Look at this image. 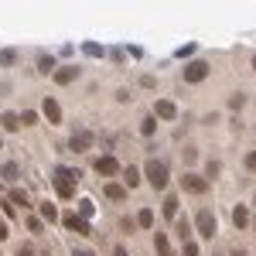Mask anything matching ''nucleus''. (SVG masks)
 <instances>
[{
  "instance_id": "obj_1",
  "label": "nucleus",
  "mask_w": 256,
  "mask_h": 256,
  "mask_svg": "<svg viewBox=\"0 0 256 256\" xmlns=\"http://www.w3.org/2000/svg\"><path fill=\"white\" fill-rule=\"evenodd\" d=\"M143 178L150 181V188L164 192V188H168V181H171V171H168V164H164V161L150 157V161H147V168H143Z\"/></svg>"
},
{
  "instance_id": "obj_2",
  "label": "nucleus",
  "mask_w": 256,
  "mask_h": 256,
  "mask_svg": "<svg viewBox=\"0 0 256 256\" xmlns=\"http://www.w3.org/2000/svg\"><path fill=\"white\" fill-rule=\"evenodd\" d=\"M79 178H82L79 171H68L65 164H55V188H58L62 198H72V195H75V181H79Z\"/></svg>"
},
{
  "instance_id": "obj_3",
  "label": "nucleus",
  "mask_w": 256,
  "mask_h": 256,
  "mask_svg": "<svg viewBox=\"0 0 256 256\" xmlns=\"http://www.w3.org/2000/svg\"><path fill=\"white\" fill-rule=\"evenodd\" d=\"M195 229L201 239H215V212H208V208L195 212Z\"/></svg>"
},
{
  "instance_id": "obj_4",
  "label": "nucleus",
  "mask_w": 256,
  "mask_h": 256,
  "mask_svg": "<svg viewBox=\"0 0 256 256\" xmlns=\"http://www.w3.org/2000/svg\"><path fill=\"white\" fill-rule=\"evenodd\" d=\"M181 188H185L188 195H205V192H208V181H205L201 174H192V171H185V174H181Z\"/></svg>"
},
{
  "instance_id": "obj_5",
  "label": "nucleus",
  "mask_w": 256,
  "mask_h": 256,
  "mask_svg": "<svg viewBox=\"0 0 256 256\" xmlns=\"http://www.w3.org/2000/svg\"><path fill=\"white\" fill-rule=\"evenodd\" d=\"M123 168H120V161L113 157V154H106V157H99L96 161V174H103V178H113V174H120Z\"/></svg>"
},
{
  "instance_id": "obj_6",
  "label": "nucleus",
  "mask_w": 256,
  "mask_h": 256,
  "mask_svg": "<svg viewBox=\"0 0 256 256\" xmlns=\"http://www.w3.org/2000/svg\"><path fill=\"white\" fill-rule=\"evenodd\" d=\"M154 120H178V106L171 99H157L154 103Z\"/></svg>"
},
{
  "instance_id": "obj_7",
  "label": "nucleus",
  "mask_w": 256,
  "mask_h": 256,
  "mask_svg": "<svg viewBox=\"0 0 256 256\" xmlns=\"http://www.w3.org/2000/svg\"><path fill=\"white\" fill-rule=\"evenodd\" d=\"M92 133L89 130H79V133H72V140H68V150H75V154H82V150H89L92 147Z\"/></svg>"
},
{
  "instance_id": "obj_8",
  "label": "nucleus",
  "mask_w": 256,
  "mask_h": 256,
  "mask_svg": "<svg viewBox=\"0 0 256 256\" xmlns=\"http://www.w3.org/2000/svg\"><path fill=\"white\" fill-rule=\"evenodd\" d=\"M205 75H208V62H201V58H198V62H188V65H185V82H201Z\"/></svg>"
},
{
  "instance_id": "obj_9",
  "label": "nucleus",
  "mask_w": 256,
  "mask_h": 256,
  "mask_svg": "<svg viewBox=\"0 0 256 256\" xmlns=\"http://www.w3.org/2000/svg\"><path fill=\"white\" fill-rule=\"evenodd\" d=\"M65 226H68L72 232H82V236H92V226H89V219H82V215H65Z\"/></svg>"
},
{
  "instance_id": "obj_10",
  "label": "nucleus",
  "mask_w": 256,
  "mask_h": 256,
  "mask_svg": "<svg viewBox=\"0 0 256 256\" xmlns=\"http://www.w3.org/2000/svg\"><path fill=\"white\" fill-rule=\"evenodd\" d=\"M75 75H82V68H79V65H65V68H55V75H52V79H55L58 85H68Z\"/></svg>"
},
{
  "instance_id": "obj_11",
  "label": "nucleus",
  "mask_w": 256,
  "mask_h": 256,
  "mask_svg": "<svg viewBox=\"0 0 256 256\" xmlns=\"http://www.w3.org/2000/svg\"><path fill=\"white\" fill-rule=\"evenodd\" d=\"M120 174H123V188H137V185H140V178H143V171H140L137 164H130V168H123Z\"/></svg>"
},
{
  "instance_id": "obj_12",
  "label": "nucleus",
  "mask_w": 256,
  "mask_h": 256,
  "mask_svg": "<svg viewBox=\"0 0 256 256\" xmlns=\"http://www.w3.org/2000/svg\"><path fill=\"white\" fill-rule=\"evenodd\" d=\"M41 110H45V116H48L52 123H62V106H58L55 99H41Z\"/></svg>"
},
{
  "instance_id": "obj_13",
  "label": "nucleus",
  "mask_w": 256,
  "mask_h": 256,
  "mask_svg": "<svg viewBox=\"0 0 256 256\" xmlns=\"http://www.w3.org/2000/svg\"><path fill=\"white\" fill-rule=\"evenodd\" d=\"M232 226H236V229H246V226H250V208H246V205H236V208H232Z\"/></svg>"
},
{
  "instance_id": "obj_14",
  "label": "nucleus",
  "mask_w": 256,
  "mask_h": 256,
  "mask_svg": "<svg viewBox=\"0 0 256 256\" xmlns=\"http://www.w3.org/2000/svg\"><path fill=\"white\" fill-rule=\"evenodd\" d=\"M0 123H3V130H10V133H17L21 130V113H0Z\"/></svg>"
},
{
  "instance_id": "obj_15",
  "label": "nucleus",
  "mask_w": 256,
  "mask_h": 256,
  "mask_svg": "<svg viewBox=\"0 0 256 256\" xmlns=\"http://www.w3.org/2000/svg\"><path fill=\"white\" fill-rule=\"evenodd\" d=\"M103 192H106V198H110V201H123V198H127V188H123V185H116V181L103 185Z\"/></svg>"
},
{
  "instance_id": "obj_16",
  "label": "nucleus",
  "mask_w": 256,
  "mask_h": 256,
  "mask_svg": "<svg viewBox=\"0 0 256 256\" xmlns=\"http://www.w3.org/2000/svg\"><path fill=\"white\" fill-rule=\"evenodd\" d=\"M0 178H3V181H10V185H14V181H17V178H21V168H17V164H14V161H7V164H0Z\"/></svg>"
},
{
  "instance_id": "obj_17",
  "label": "nucleus",
  "mask_w": 256,
  "mask_h": 256,
  "mask_svg": "<svg viewBox=\"0 0 256 256\" xmlns=\"http://www.w3.org/2000/svg\"><path fill=\"white\" fill-rule=\"evenodd\" d=\"M38 212H41V222H55V219H58L55 201H41V205H38Z\"/></svg>"
},
{
  "instance_id": "obj_18",
  "label": "nucleus",
  "mask_w": 256,
  "mask_h": 256,
  "mask_svg": "<svg viewBox=\"0 0 256 256\" xmlns=\"http://www.w3.org/2000/svg\"><path fill=\"white\" fill-rule=\"evenodd\" d=\"M154 250H157L161 256H174V253H171V243H168V236H164V232H157V236H154Z\"/></svg>"
},
{
  "instance_id": "obj_19",
  "label": "nucleus",
  "mask_w": 256,
  "mask_h": 256,
  "mask_svg": "<svg viewBox=\"0 0 256 256\" xmlns=\"http://www.w3.org/2000/svg\"><path fill=\"white\" fill-rule=\"evenodd\" d=\"M164 219H174V212H178V195H164Z\"/></svg>"
},
{
  "instance_id": "obj_20",
  "label": "nucleus",
  "mask_w": 256,
  "mask_h": 256,
  "mask_svg": "<svg viewBox=\"0 0 256 256\" xmlns=\"http://www.w3.org/2000/svg\"><path fill=\"white\" fill-rule=\"evenodd\" d=\"M38 72H41V75H52V72H55V58H52V55H41V58H38Z\"/></svg>"
},
{
  "instance_id": "obj_21",
  "label": "nucleus",
  "mask_w": 256,
  "mask_h": 256,
  "mask_svg": "<svg viewBox=\"0 0 256 256\" xmlns=\"http://www.w3.org/2000/svg\"><path fill=\"white\" fill-rule=\"evenodd\" d=\"M140 133H143V137H154V133H157V120H154V116H143V120H140Z\"/></svg>"
},
{
  "instance_id": "obj_22",
  "label": "nucleus",
  "mask_w": 256,
  "mask_h": 256,
  "mask_svg": "<svg viewBox=\"0 0 256 256\" xmlns=\"http://www.w3.org/2000/svg\"><path fill=\"white\" fill-rule=\"evenodd\" d=\"M82 52L89 58H103V45H96V41H82Z\"/></svg>"
},
{
  "instance_id": "obj_23",
  "label": "nucleus",
  "mask_w": 256,
  "mask_h": 256,
  "mask_svg": "<svg viewBox=\"0 0 256 256\" xmlns=\"http://www.w3.org/2000/svg\"><path fill=\"white\" fill-rule=\"evenodd\" d=\"M137 226H140V229H150V226H154V212H150V208H140V215H137Z\"/></svg>"
},
{
  "instance_id": "obj_24",
  "label": "nucleus",
  "mask_w": 256,
  "mask_h": 256,
  "mask_svg": "<svg viewBox=\"0 0 256 256\" xmlns=\"http://www.w3.org/2000/svg\"><path fill=\"white\" fill-rule=\"evenodd\" d=\"M195 52H198V45H195V41H188V45H181V48L174 52V58H192Z\"/></svg>"
},
{
  "instance_id": "obj_25",
  "label": "nucleus",
  "mask_w": 256,
  "mask_h": 256,
  "mask_svg": "<svg viewBox=\"0 0 256 256\" xmlns=\"http://www.w3.org/2000/svg\"><path fill=\"white\" fill-rule=\"evenodd\" d=\"M10 201H14V205H21V208H31V198H28V192H21V188L10 195Z\"/></svg>"
},
{
  "instance_id": "obj_26",
  "label": "nucleus",
  "mask_w": 256,
  "mask_h": 256,
  "mask_svg": "<svg viewBox=\"0 0 256 256\" xmlns=\"http://www.w3.org/2000/svg\"><path fill=\"white\" fill-rule=\"evenodd\" d=\"M222 174V164L219 161H208V168H205V181H212V178H219Z\"/></svg>"
},
{
  "instance_id": "obj_27",
  "label": "nucleus",
  "mask_w": 256,
  "mask_h": 256,
  "mask_svg": "<svg viewBox=\"0 0 256 256\" xmlns=\"http://www.w3.org/2000/svg\"><path fill=\"white\" fill-rule=\"evenodd\" d=\"M79 212H82V219H92V215H96V208H92V198H82V201H79Z\"/></svg>"
},
{
  "instance_id": "obj_28",
  "label": "nucleus",
  "mask_w": 256,
  "mask_h": 256,
  "mask_svg": "<svg viewBox=\"0 0 256 256\" xmlns=\"http://www.w3.org/2000/svg\"><path fill=\"white\" fill-rule=\"evenodd\" d=\"M41 229H45L41 215H28V232H41Z\"/></svg>"
},
{
  "instance_id": "obj_29",
  "label": "nucleus",
  "mask_w": 256,
  "mask_h": 256,
  "mask_svg": "<svg viewBox=\"0 0 256 256\" xmlns=\"http://www.w3.org/2000/svg\"><path fill=\"white\" fill-rule=\"evenodd\" d=\"M34 123H38V113L24 110V113H21V127H34Z\"/></svg>"
},
{
  "instance_id": "obj_30",
  "label": "nucleus",
  "mask_w": 256,
  "mask_h": 256,
  "mask_svg": "<svg viewBox=\"0 0 256 256\" xmlns=\"http://www.w3.org/2000/svg\"><path fill=\"white\" fill-rule=\"evenodd\" d=\"M14 62H17V52H10V48L0 52V65H14Z\"/></svg>"
},
{
  "instance_id": "obj_31",
  "label": "nucleus",
  "mask_w": 256,
  "mask_h": 256,
  "mask_svg": "<svg viewBox=\"0 0 256 256\" xmlns=\"http://www.w3.org/2000/svg\"><path fill=\"white\" fill-rule=\"evenodd\" d=\"M0 212H3V215H7V219H14V215H17V212H14V201H7V198H3V201H0Z\"/></svg>"
},
{
  "instance_id": "obj_32",
  "label": "nucleus",
  "mask_w": 256,
  "mask_h": 256,
  "mask_svg": "<svg viewBox=\"0 0 256 256\" xmlns=\"http://www.w3.org/2000/svg\"><path fill=\"white\" fill-rule=\"evenodd\" d=\"M243 164H246V171H256V150H250V154L243 157Z\"/></svg>"
},
{
  "instance_id": "obj_33",
  "label": "nucleus",
  "mask_w": 256,
  "mask_h": 256,
  "mask_svg": "<svg viewBox=\"0 0 256 256\" xmlns=\"http://www.w3.org/2000/svg\"><path fill=\"white\" fill-rule=\"evenodd\" d=\"M127 55H130V58H140V55H143V48H140V45H127Z\"/></svg>"
},
{
  "instance_id": "obj_34",
  "label": "nucleus",
  "mask_w": 256,
  "mask_h": 256,
  "mask_svg": "<svg viewBox=\"0 0 256 256\" xmlns=\"http://www.w3.org/2000/svg\"><path fill=\"white\" fill-rule=\"evenodd\" d=\"M243 103H246L243 96H232V99H229V110H243Z\"/></svg>"
},
{
  "instance_id": "obj_35",
  "label": "nucleus",
  "mask_w": 256,
  "mask_h": 256,
  "mask_svg": "<svg viewBox=\"0 0 256 256\" xmlns=\"http://www.w3.org/2000/svg\"><path fill=\"white\" fill-rule=\"evenodd\" d=\"M185 161H192V164L198 161V150H195V147H185Z\"/></svg>"
},
{
  "instance_id": "obj_36",
  "label": "nucleus",
  "mask_w": 256,
  "mask_h": 256,
  "mask_svg": "<svg viewBox=\"0 0 256 256\" xmlns=\"http://www.w3.org/2000/svg\"><path fill=\"white\" fill-rule=\"evenodd\" d=\"M188 229H192V226H188V219H181V222H178V236H188Z\"/></svg>"
},
{
  "instance_id": "obj_37",
  "label": "nucleus",
  "mask_w": 256,
  "mask_h": 256,
  "mask_svg": "<svg viewBox=\"0 0 256 256\" xmlns=\"http://www.w3.org/2000/svg\"><path fill=\"white\" fill-rule=\"evenodd\" d=\"M185 256H198V246H195L192 239H188V243H185Z\"/></svg>"
},
{
  "instance_id": "obj_38",
  "label": "nucleus",
  "mask_w": 256,
  "mask_h": 256,
  "mask_svg": "<svg viewBox=\"0 0 256 256\" xmlns=\"http://www.w3.org/2000/svg\"><path fill=\"white\" fill-rule=\"evenodd\" d=\"M3 239H10V229H7V222H0V243Z\"/></svg>"
},
{
  "instance_id": "obj_39",
  "label": "nucleus",
  "mask_w": 256,
  "mask_h": 256,
  "mask_svg": "<svg viewBox=\"0 0 256 256\" xmlns=\"http://www.w3.org/2000/svg\"><path fill=\"white\" fill-rule=\"evenodd\" d=\"M72 256H96V253H92V250H82V246H79V250H72Z\"/></svg>"
},
{
  "instance_id": "obj_40",
  "label": "nucleus",
  "mask_w": 256,
  "mask_h": 256,
  "mask_svg": "<svg viewBox=\"0 0 256 256\" xmlns=\"http://www.w3.org/2000/svg\"><path fill=\"white\" fill-rule=\"evenodd\" d=\"M17 256H34V250H31V246H21V250H17Z\"/></svg>"
},
{
  "instance_id": "obj_41",
  "label": "nucleus",
  "mask_w": 256,
  "mask_h": 256,
  "mask_svg": "<svg viewBox=\"0 0 256 256\" xmlns=\"http://www.w3.org/2000/svg\"><path fill=\"white\" fill-rule=\"evenodd\" d=\"M113 256H130V253L123 250V246H113Z\"/></svg>"
},
{
  "instance_id": "obj_42",
  "label": "nucleus",
  "mask_w": 256,
  "mask_h": 256,
  "mask_svg": "<svg viewBox=\"0 0 256 256\" xmlns=\"http://www.w3.org/2000/svg\"><path fill=\"white\" fill-rule=\"evenodd\" d=\"M229 256H246V250H243V246H236V250H232Z\"/></svg>"
},
{
  "instance_id": "obj_43",
  "label": "nucleus",
  "mask_w": 256,
  "mask_h": 256,
  "mask_svg": "<svg viewBox=\"0 0 256 256\" xmlns=\"http://www.w3.org/2000/svg\"><path fill=\"white\" fill-rule=\"evenodd\" d=\"M253 212H256V198H253Z\"/></svg>"
},
{
  "instance_id": "obj_44",
  "label": "nucleus",
  "mask_w": 256,
  "mask_h": 256,
  "mask_svg": "<svg viewBox=\"0 0 256 256\" xmlns=\"http://www.w3.org/2000/svg\"><path fill=\"white\" fill-rule=\"evenodd\" d=\"M253 68H256V55H253Z\"/></svg>"
}]
</instances>
